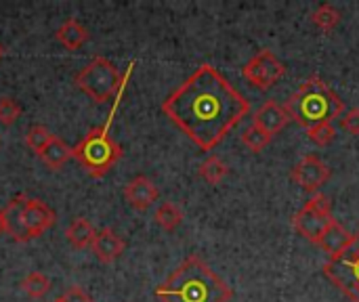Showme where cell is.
<instances>
[{
  "instance_id": "cell-1",
  "label": "cell",
  "mask_w": 359,
  "mask_h": 302,
  "mask_svg": "<svg viewBox=\"0 0 359 302\" xmlns=\"http://www.w3.org/2000/svg\"><path fill=\"white\" fill-rule=\"evenodd\" d=\"M248 111L250 101L208 63H202L162 103V114L202 151H212Z\"/></svg>"
},
{
  "instance_id": "cell-2",
  "label": "cell",
  "mask_w": 359,
  "mask_h": 302,
  "mask_svg": "<svg viewBox=\"0 0 359 302\" xmlns=\"http://www.w3.org/2000/svg\"><path fill=\"white\" fill-rule=\"evenodd\" d=\"M231 296V288L196 254L187 256L156 288L160 302H229Z\"/></svg>"
},
{
  "instance_id": "cell-3",
  "label": "cell",
  "mask_w": 359,
  "mask_h": 302,
  "mask_svg": "<svg viewBox=\"0 0 359 302\" xmlns=\"http://www.w3.org/2000/svg\"><path fill=\"white\" fill-rule=\"evenodd\" d=\"M133 69H135V61L128 63V69H126V74H124V84H122V88H120V92H118V97H116V101H114L109 114H107V120H105L101 126L90 128V130L84 135V139H82L76 147H72V158H76L78 164H80L93 179L105 177V174L120 162V158H122V147L111 139L109 128H111L114 116H116V111H118V107H120V101H122V97H124V90H126V84H128V80H130Z\"/></svg>"
},
{
  "instance_id": "cell-4",
  "label": "cell",
  "mask_w": 359,
  "mask_h": 302,
  "mask_svg": "<svg viewBox=\"0 0 359 302\" xmlns=\"http://www.w3.org/2000/svg\"><path fill=\"white\" fill-rule=\"evenodd\" d=\"M290 120L299 122L305 128L318 124H332L334 118H341L345 111V103L341 97L318 76L305 80L301 88L288 97L284 105Z\"/></svg>"
},
{
  "instance_id": "cell-5",
  "label": "cell",
  "mask_w": 359,
  "mask_h": 302,
  "mask_svg": "<svg viewBox=\"0 0 359 302\" xmlns=\"http://www.w3.org/2000/svg\"><path fill=\"white\" fill-rule=\"evenodd\" d=\"M74 84L84 95H88L95 103H105V101L118 97L120 88L124 84V76L109 59L97 55L76 74Z\"/></svg>"
},
{
  "instance_id": "cell-6",
  "label": "cell",
  "mask_w": 359,
  "mask_h": 302,
  "mask_svg": "<svg viewBox=\"0 0 359 302\" xmlns=\"http://www.w3.org/2000/svg\"><path fill=\"white\" fill-rule=\"evenodd\" d=\"M322 271L339 292L351 302H359V231L351 235V242L343 252L328 259Z\"/></svg>"
},
{
  "instance_id": "cell-7",
  "label": "cell",
  "mask_w": 359,
  "mask_h": 302,
  "mask_svg": "<svg viewBox=\"0 0 359 302\" xmlns=\"http://www.w3.org/2000/svg\"><path fill=\"white\" fill-rule=\"evenodd\" d=\"M286 74L284 63L269 50L263 48L259 50L244 67H242V76L259 90H269L273 88Z\"/></svg>"
},
{
  "instance_id": "cell-8",
  "label": "cell",
  "mask_w": 359,
  "mask_h": 302,
  "mask_svg": "<svg viewBox=\"0 0 359 302\" xmlns=\"http://www.w3.org/2000/svg\"><path fill=\"white\" fill-rule=\"evenodd\" d=\"M330 174H332L330 168L313 153L301 158L290 170V179L303 191H309V193H320V189L328 183Z\"/></svg>"
},
{
  "instance_id": "cell-9",
  "label": "cell",
  "mask_w": 359,
  "mask_h": 302,
  "mask_svg": "<svg viewBox=\"0 0 359 302\" xmlns=\"http://www.w3.org/2000/svg\"><path fill=\"white\" fill-rule=\"evenodd\" d=\"M332 221L334 219L330 212H322L316 206H311L309 202H305V206L292 217V227L301 238H305L311 244H318Z\"/></svg>"
},
{
  "instance_id": "cell-10",
  "label": "cell",
  "mask_w": 359,
  "mask_h": 302,
  "mask_svg": "<svg viewBox=\"0 0 359 302\" xmlns=\"http://www.w3.org/2000/svg\"><path fill=\"white\" fill-rule=\"evenodd\" d=\"M23 223L32 240L40 238L55 223V210H50V206H46L42 200L25 195L23 198Z\"/></svg>"
},
{
  "instance_id": "cell-11",
  "label": "cell",
  "mask_w": 359,
  "mask_h": 302,
  "mask_svg": "<svg viewBox=\"0 0 359 302\" xmlns=\"http://www.w3.org/2000/svg\"><path fill=\"white\" fill-rule=\"evenodd\" d=\"M23 198L25 193H19L17 198H13L4 208H2V219H4V231L11 235L13 242L17 244H27L32 240V235L25 229L23 223Z\"/></svg>"
},
{
  "instance_id": "cell-12",
  "label": "cell",
  "mask_w": 359,
  "mask_h": 302,
  "mask_svg": "<svg viewBox=\"0 0 359 302\" xmlns=\"http://www.w3.org/2000/svg\"><path fill=\"white\" fill-rule=\"evenodd\" d=\"M158 195H160L158 187L143 174L135 177L124 187V198H126L128 206L135 208V210H147L158 200Z\"/></svg>"
},
{
  "instance_id": "cell-13",
  "label": "cell",
  "mask_w": 359,
  "mask_h": 302,
  "mask_svg": "<svg viewBox=\"0 0 359 302\" xmlns=\"http://www.w3.org/2000/svg\"><path fill=\"white\" fill-rule=\"evenodd\" d=\"M90 248H93V252H95L97 261H101V263L109 265V263H114L118 256H122V252H124L126 244H124V240H122L114 229L103 227L101 231H97V233H95V240H93Z\"/></svg>"
},
{
  "instance_id": "cell-14",
  "label": "cell",
  "mask_w": 359,
  "mask_h": 302,
  "mask_svg": "<svg viewBox=\"0 0 359 302\" xmlns=\"http://www.w3.org/2000/svg\"><path fill=\"white\" fill-rule=\"evenodd\" d=\"M288 122H290V118H288L286 109L282 105H278L276 101H267L255 114V120H252V124H257L259 128H263L271 139H273V135L282 132Z\"/></svg>"
},
{
  "instance_id": "cell-15",
  "label": "cell",
  "mask_w": 359,
  "mask_h": 302,
  "mask_svg": "<svg viewBox=\"0 0 359 302\" xmlns=\"http://www.w3.org/2000/svg\"><path fill=\"white\" fill-rule=\"evenodd\" d=\"M55 38H57V42H59L63 48H67V50H78L80 46H84V44L88 42L90 34H88V29H86L78 19L69 17V19H65V21L55 29Z\"/></svg>"
},
{
  "instance_id": "cell-16",
  "label": "cell",
  "mask_w": 359,
  "mask_h": 302,
  "mask_svg": "<svg viewBox=\"0 0 359 302\" xmlns=\"http://www.w3.org/2000/svg\"><path fill=\"white\" fill-rule=\"evenodd\" d=\"M349 242H351V233L334 219V221L330 223V227L326 229V233L322 235V240L318 242V246L332 259V256H337L339 252H343V250L347 248Z\"/></svg>"
},
{
  "instance_id": "cell-17",
  "label": "cell",
  "mask_w": 359,
  "mask_h": 302,
  "mask_svg": "<svg viewBox=\"0 0 359 302\" xmlns=\"http://www.w3.org/2000/svg\"><path fill=\"white\" fill-rule=\"evenodd\" d=\"M95 233H97V231H95V227H93V223H90L88 219L76 217V219L67 225V229H65V240H67V244H69L72 248L84 250V248H88V246L93 244Z\"/></svg>"
},
{
  "instance_id": "cell-18",
  "label": "cell",
  "mask_w": 359,
  "mask_h": 302,
  "mask_svg": "<svg viewBox=\"0 0 359 302\" xmlns=\"http://www.w3.org/2000/svg\"><path fill=\"white\" fill-rule=\"evenodd\" d=\"M72 158V147L67 143H63L59 137H53V141L44 147V151L40 153V160L50 168V170H61L63 164Z\"/></svg>"
},
{
  "instance_id": "cell-19",
  "label": "cell",
  "mask_w": 359,
  "mask_h": 302,
  "mask_svg": "<svg viewBox=\"0 0 359 302\" xmlns=\"http://www.w3.org/2000/svg\"><path fill=\"white\" fill-rule=\"evenodd\" d=\"M154 221L164 231H175L183 223V210L177 204H172V202H164V204L158 206V210L154 214Z\"/></svg>"
},
{
  "instance_id": "cell-20",
  "label": "cell",
  "mask_w": 359,
  "mask_h": 302,
  "mask_svg": "<svg viewBox=\"0 0 359 302\" xmlns=\"http://www.w3.org/2000/svg\"><path fill=\"white\" fill-rule=\"evenodd\" d=\"M200 177L206 181V183H210V185H219L225 177H227V172H229V168H227V164L221 160V158H217V156H210V158H206L202 164H200Z\"/></svg>"
},
{
  "instance_id": "cell-21",
  "label": "cell",
  "mask_w": 359,
  "mask_h": 302,
  "mask_svg": "<svg viewBox=\"0 0 359 302\" xmlns=\"http://www.w3.org/2000/svg\"><path fill=\"white\" fill-rule=\"evenodd\" d=\"M311 21L316 23V27H320L322 32H332L339 21H341V13L339 8H334L332 4H320L313 13H311Z\"/></svg>"
},
{
  "instance_id": "cell-22",
  "label": "cell",
  "mask_w": 359,
  "mask_h": 302,
  "mask_svg": "<svg viewBox=\"0 0 359 302\" xmlns=\"http://www.w3.org/2000/svg\"><path fill=\"white\" fill-rule=\"evenodd\" d=\"M21 290L29 296V298H42L48 290H50V280L40 273V271H34L29 275H25L21 280Z\"/></svg>"
},
{
  "instance_id": "cell-23",
  "label": "cell",
  "mask_w": 359,
  "mask_h": 302,
  "mask_svg": "<svg viewBox=\"0 0 359 302\" xmlns=\"http://www.w3.org/2000/svg\"><path fill=\"white\" fill-rule=\"evenodd\" d=\"M53 137H55V135H50V130H48V128H44V126L36 124V126H29V128H27L25 145H27V149H32L36 156H40V153L44 151V147L53 141Z\"/></svg>"
},
{
  "instance_id": "cell-24",
  "label": "cell",
  "mask_w": 359,
  "mask_h": 302,
  "mask_svg": "<svg viewBox=\"0 0 359 302\" xmlns=\"http://www.w3.org/2000/svg\"><path fill=\"white\" fill-rule=\"evenodd\" d=\"M242 143H244L252 153H259V151H263V149L271 143V137H269L263 128H259L257 124H250V126L242 132Z\"/></svg>"
},
{
  "instance_id": "cell-25",
  "label": "cell",
  "mask_w": 359,
  "mask_h": 302,
  "mask_svg": "<svg viewBox=\"0 0 359 302\" xmlns=\"http://www.w3.org/2000/svg\"><path fill=\"white\" fill-rule=\"evenodd\" d=\"M309 141H313L316 145H320V147H326V145H330V143H334V139H337V128L332 126V124H318V126H311L309 128Z\"/></svg>"
},
{
  "instance_id": "cell-26",
  "label": "cell",
  "mask_w": 359,
  "mask_h": 302,
  "mask_svg": "<svg viewBox=\"0 0 359 302\" xmlns=\"http://www.w3.org/2000/svg\"><path fill=\"white\" fill-rule=\"evenodd\" d=\"M21 105L13 99V97H0V124L2 126H11L17 122V118L21 116Z\"/></svg>"
},
{
  "instance_id": "cell-27",
  "label": "cell",
  "mask_w": 359,
  "mask_h": 302,
  "mask_svg": "<svg viewBox=\"0 0 359 302\" xmlns=\"http://www.w3.org/2000/svg\"><path fill=\"white\" fill-rule=\"evenodd\" d=\"M341 128L349 135H359V109H349L341 116Z\"/></svg>"
},
{
  "instance_id": "cell-28",
  "label": "cell",
  "mask_w": 359,
  "mask_h": 302,
  "mask_svg": "<svg viewBox=\"0 0 359 302\" xmlns=\"http://www.w3.org/2000/svg\"><path fill=\"white\" fill-rule=\"evenodd\" d=\"M63 302H93V298L82 290V288H78V286H72V288H67L65 292H63Z\"/></svg>"
},
{
  "instance_id": "cell-29",
  "label": "cell",
  "mask_w": 359,
  "mask_h": 302,
  "mask_svg": "<svg viewBox=\"0 0 359 302\" xmlns=\"http://www.w3.org/2000/svg\"><path fill=\"white\" fill-rule=\"evenodd\" d=\"M4 233V219H2V210H0V235Z\"/></svg>"
},
{
  "instance_id": "cell-30",
  "label": "cell",
  "mask_w": 359,
  "mask_h": 302,
  "mask_svg": "<svg viewBox=\"0 0 359 302\" xmlns=\"http://www.w3.org/2000/svg\"><path fill=\"white\" fill-rule=\"evenodd\" d=\"M2 57H4V46L0 44V59H2Z\"/></svg>"
},
{
  "instance_id": "cell-31",
  "label": "cell",
  "mask_w": 359,
  "mask_h": 302,
  "mask_svg": "<svg viewBox=\"0 0 359 302\" xmlns=\"http://www.w3.org/2000/svg\"><path fill=\"white\" fill-rule=\"evenodd\" d=\"M53 302H63V298H55V301Z\"/></svg>"
}]
</instances>
